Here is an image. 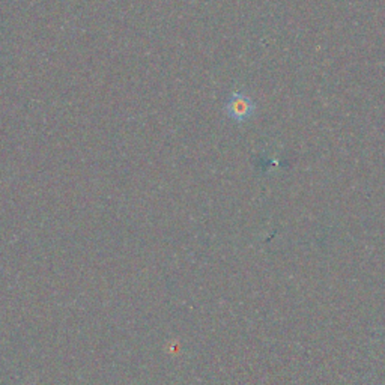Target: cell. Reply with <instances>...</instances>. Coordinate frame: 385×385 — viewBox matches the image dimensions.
<instances>
[{"label": "cell", "mask_w": 385, "mask_h": 385, "mask_svg": "<svg viewBox=\"0 0 385 385\" xmlns=\"http://www.w3.org/2000/svg\"><path fill=\"white\" fill-rule=\"evenodd\" d=\"M256 109H258L256 102L242 92H232L225 104L226 114L238 124L247 122L254 114Z\"/></svg>", "instance_id": "6da1fadb"}]
</instances>
